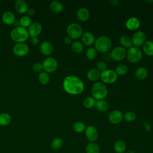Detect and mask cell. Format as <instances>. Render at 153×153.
I'll use <instances>...</instances> for the list:
<instances>
[{
    "label": "cell",
    "mask_w": 153,
    "mask_h": 153,
    "mask_svg": "<svg viewBox=\"0 0 153 153\" xmlns=\"http://www.w3.org/2000/svg\"><path fill=\"white\" fill-rule=\"evenodd\" d=\"M64 42L67 45L71 44L72 43V39L70 38L69 36H66L64 38Z\"/></svg>",
    "instance_id": "43"
},
{
    "label": "cell",
    "mask_w": 153,
    "mask_h": 153,
    "mask_svg": "<svg viewBox=\"0 0 153 153\" xmlns=\"http://www.w3.org/2000/svg\"><path fill=\"white\" fill-rule=\"evenodd\" d=\"M142 51L138 47L132 46L127 51L126 57L128 61L132 63L139 62L142 58Z\"/></svg>",
    "instance_id": "5"
},
{
    "label": "cell",
    "mask_w": 153,
    "mask_h": 153,
    "mask_svg": "<svg viewBox=\"0 0 153 153\" xmlns=\"http://www.w3.org/2000/svg\"><path fill=\"white\" fill-rule=\"evenodd\" d=\"M19 23H20V26L26 28V27H28L32 24V19L29 16L27 15L23 16L20 18L19 20Z\"/></svg>",
    "instance_id": "35"
},
{
    "label": "cell",
    "mask_w": 153,
    "mask_h": 153,
    "mask_svg": "<svg viewBox=\"0 0 153 153\" xmlns=\"http://www.w3.org/2000/svg\"><path fill=\"white\" fill-rule=\"evenodd\" d=\"M112 41L107 36H100L96 39L94 44V48L98 52L106 53L112 47Z\"/></svg>",
    "instance_id": "4"
},
{
    "label": "cell",
    "mask_w": 153,
    "mask_h": 153,
    "mask_svg": "<svg viewBox=\"0 0 153 153\" xmlns=\"http://www.w3.org/2000/svg\"><path fill=\"white\" fill-rule=\"evenodd\" d=\"M32 69L35 72H41L43 70V66L42 63H41L39 62H36L33 64L32 66Z\"/></svg>",
    "instance_id": "40"
},
{
    "label": "cell",
    "mask_w": 153,
    "mask_h": 153,
    "mask_svg": "<svg viewBox=\"0 0 153 153\" xmlns=\"http://www.w3.org/2000/svg\"><path fill=\"white\" fill-rule=\"evenodd\" d=\"M84 132L87 139L90 142H95L98 139V131L93 126H88L86 127Z\"/></svg>",
    "instance_id": "12"
},
{
    "label": "cell",
    "mask_w": 153,
    "mask_h": 153,
    "mask_svg": "<svg viewBox=\"0 0 153 153\" xmlns=\"http://www.w3.org/2000/svg\"><path fill=\"white\" fill-rule=\"evenodd\" d=\"M14 8L17 12L20 14L26 13L28 6L27 2L24 0H17L14 2Z\"/></svg>",
    "instance_id": "19"
},
{
    "label": "cell",
    "mask_w": 153,
    "mask_h": 153,
    "mask_svg": "<svg viewBox=\"0 0 153 153\" xmlns=\"http://www.w3.org/2000/svg\"><path fill=\"white\" fill-rule=\"evenodd\" d=\"M41 53L44 56H50L53 51V46L49 41L42 42L39 46Z\"/></svg>",
    "instance_id": "17"
},
{
    "label": "cell",
    "mask_w": 153,
    "mask_h": 153,
    "mask_svg": "<svg viewBox=\"0 0 153 153\" xmlns=\"http://www.w3.org/2000/svg\"><path fill=\"white\" fill-rule=\"evenodd\" d=\"M110 55L114 61H121L126 57L127 50L121 46H117L112 49Z\"/></svg>",
    "instance_id": "9"
},
{
    "label": "cell",
    "mask_w": 153,
    "mask_h": 153,
    "mask_svg": "<svg viewBox=\"0 0 153 153\" xmlns=\"http://www.w3.org/2000/svg\"><path fill=\"white\" fill-rule=\"evenodd\" d=\"M115 71L116 74H117V75L123 76L128 72V66L127 65H124V64H121V65H118L116 67Z\"/></svg>",
    "instance_id": "37"
},
{
    "label": "cell",
    "mask_w": 153,
    "mask_h": 153,
    "mask_svg": "<svg viewBox=\"0 0 153 153\" xmlns=\"http://www.w3.org/2000/svg\"><path fill=\"white\" fill-rule=\"evenodd\" d=\"M68 36L72 39H78L81 37L83 33V30L80 25L76 23L69 24L66 29Z\"/></svg>",
    "instance_id": "6"
},
{
    "label": "cell",
    "mask_w": 153,
    "mask_h": 153,
    "mask_svg": "<svg viewBox=\"0 0 153 153\" xmlns=\"http://www.w3.org/2000/svg\"><path fill=\"white\" fill-rule=\"evenodd\" d=\"M30 42L32 45H36L38 44L39 42V39L37 36H35V37H30Z\"/></svg>",
    "instance_id": "41"
},
{
    "label": "cell",
    "mask_w": 153,
    "mask_h": 153,
    "mask_svg": "<svg viewBox=\"0 0 153 153\" xmlns=\"http://www.w3.org/2000/svg\"><path fill=\"white\" fill-rule=\"evenodd\" d=\"M50 76L49 74L46 72H41L38 75V81L39 82L42 84L45 85L47 84L50 81Z\"/></svg>",
    "instance_id": "32"
},
{
    "label": "cell",
    "mask_w": 153,
    "mask_h": 153,
    "mask_svg": "<svg viewBox=\"0 0 153 153\" xmlns=\"http://www.w3.org/2000/svg\"><path fill=\"white\" fill-rule=\"evenodd\" d=\"M99 72H102L106 69H107V65L106 63L103 61H100L97 64V68H96Z\"/></svg>",
    "instance_id": "39"
},
{
    "label": "cell",
    "mask_w": 153,
    "mask_h": 153,
    "mask_svg": "<svg viewBox=\"0 0 153 153\" xmlns=\"http://www.w3.org/2000/svg\"><path fill=\"white\" fill-rule=\"evenodd\" d=\"M87 78L89 81L96 82V81L100 78V72L96 68L91 69L87 74Z\"/></svg>",
    "instance_id": "21"
},
{
    "label": "cell",
    "mask_w": 153,
    "mask_h": 153,
    "mask_svg": "<svg viewBox=\"0 0 153 153\" xmlns=\"http://www.w3.org/2000/svg\"><path fill=\"white\" fill-rule=\"evenodd\" d=\"M26 13H27V16H28L30 17L31 16H33L35 15V10L33 8H29L27 9Z\"/></svg>",
    "instance_id": "42"
},
{
    "label": "cell",
    "mask_w": 153,
    "mask_h": 153,
    "mask_svg": "<svg viewBox=\"0 0 153 153\" xmlns=\"http://www.w3.org/2000/svg\"><path fill=\"white\" fill-rule=\"evenodd\" d=\"M50 10L54 13H60L63 10L62 4L58 1H53L50 4Z\"/></svg>",
    "instance_id": "25"
},
{
    "label": "cell",
    "mask_w": 153,
    "mask_h": 153,
    "mask_svg": "<svg viewBox=\"0 0 153 153\" xmlns=\"http://www.w3.org/2000/svg\"><path fill=\"white\" fill-rule=\"evenodd\" d=\"M63 88L68 94L78 95L84 90V84L82 81L75 75H68L63 81Z\"/></svg>",
    "instance_id": "1"
},
{
    "label": "cell",
    "mask_w": 153,
    "mask_h": 153,
    "mask_svg": "<svg viewBox=\"0 0 153 153\" xmlns=\"http://www.w3.org/2000/svg\"><path fill=\"white\" fill-rule=\"evenodd\" d=\"M96 100L91 96H89V97H85L84 100H83V105L85 108H87V109H90L93 108L95 106V103H96Z\"/></svg>",
    "instance_id": "33"
},
{
    "label": "cell",
    "mask_w": 153,
    "mask_h": 153,
    "mask_svg": "<svg viewBox=\"0 0 153 153\" xmlns=\"http://www.w3.org/2000/svg\"><path fill=\"white\" fill-rule=\"evenodd\" d=\"M98 51L94 47L88 48L85 52V56L89 60H94L97 57Z\"/></svg>",
    "instance_id": "36"
},
{
    "label": "cell",
    "mask_w": 153,
    "mask_h": 153,
    "mask_svg": "<svg viewBox=\"0 0 153 153\" xmlns=\"http://www.w3.org/2000/svg\"><path fill=\"white\" fill-rule=\"evenodd\" d=\"M2 20L3 23L7 25H11L16 22V17L13 13L11 11H6L2 16Z\"/></svg>",
    "instance_id": "18"
},
{
    "label": "cell",
    "mask_w": 153,
    "mask_h": 153,
    "mask_svg": "<svg viewBox=\"0 0 153 153\" xmlns=\"http://www.w3.org/2000/svg\"><path fill=\"white\" fill-rule=\"evenodd\" d=\"M72 50L76 53H81L84 50V45L81 41H75L72 42L71 44Z\"/></svg>",
    "instance_id": "30"
},
{
    "label": "cell",
    "mask_w": 153,
    "mask_h": 153,
    "mask_svg": "<svg viewBox=\"0 0 153 153\" xmlns=\"http://www.w3.org/2000/svg\"><path fill=\"white\" fill-rule=\"evenodd\" d=\"M11 38L17 43H22L25 42L28 37L29 33L27 29L22 26L14 27L10 33Z\"/></svg>",
    "instance_id": "3"
},
{
    "label": "cell",
    "mask_w": 153,
    "mask_h": 153,
    "mask_svg": "<svg viewBox=\"0 0 153 153\" xmlns=\"http://www.w3.org/2000/svg\"><path fill=\"white\" fill-rule=\"evenodd\" d=\"M146 41V35L145 33L140 30L135 32L131 38L133 45L138 48L142 46Z\"/></svg>",
    "instance_id": "10"
},
{
    "label": "cell",
    "mask_w": 153,
    "mask_h": 153,
    "mask_svg": "<svg viewBox=\"0 0 153 153\" xmlns=\"http://www.w3.org/2000/svg\"><path fill=\"white\" fill-rule=\"evenodd\" d=\"M136 118V115L134 112L127 111L123 114V119L127 122H133Z\"/></svg>",
    "instance_id": "38"
},
{
    "label": "cell",
    "mask_w": 153,
    "mask_h": 153,
    "mask_svg": "<svg viewBox=\"0 0 153 153\" xmlns=\"http://www.w3.org/2000/svg\"><path fill=\"white\" fill-rule=\"evenodd\" d=\"M111 4L113 6H117L119 4V1L118 0H111Z\"/></svg>",
    "instance_id": "45"
},
{
    "label": "cell",
    "mask_w": 153,
    "mask_h": 153,
    "mask_svg": "<svg viewBox=\"0 0 153 153\" xmlns=\"http://www.w3.org/2000/svg\"><path fill=\"white\" fill-rule=\"evenodd\" d=\"M140 26V20L136 17L128 18L126 22V27L130 30H136Z\"/></svg>",
    "instance_id": "16"
},
{
    "label": "cell",
    "mask_w": 153,
    "mask_h": 153,
    "mask_svg": "<svg viewBox=\"0 0 153 153\" xmlns=\"http://www.w3.org/2000/svg\"><path fill=\"white\" fill-rule=\"evenodd\" d=\"M72 128L74 131L76 133H81L85 131L86 126L84 123L81 121H76L73 124Z\"/></svg>",
    "instance_id": "34"
},
{
    "label": "cell",
    "mask_w": 153,
    "mask_h": 153,
    "mask_svg": "<svg viewBox=\"0 0 153 153\" xmlns=\"http://www.w3.org/2000/svg\"><path fill=\"white\" fill-rule=\"evenodd\" d=\"M43 69L45 72L48 73H52L56 71L58 68V62L56 59L52 57H48L46 58L43 63Z\"/></svg>",
    "instance_id": "8"
},
{
    "label": "cell",
    "mask_w": 153,
    "mask_h": 153,
    "mask_svg": "<svg viewBox=\"0 0 153 153\" xmlns=\"http://www.w3.org/2000/svg\"><path fill=\"white\" fill-rule=\"evenodd\" d=\"M120 43L121 46L126 49H128L133 46L131 38L127 35H123L120 37Z\"/></svg>",
    "instance_id": "22"
},
{
    "label": "cell",
    "mask_w": 153,
    "mask_h": 153,
    "mask_svg": "<svg viewBox=\"0 0 153 153\" xmlns=\"http://www.w3.org/2000/svg\"><path fill=\"white\" fill-rule=\"evenodd\" d=\"M108 93V88L102 82H96L92 85L91 95L96 100L105 99Z\"/></svg>",
    "instance_id": "2"
},
{
    "label": "cell",
    "mask_w": 153,
    "mask_h": 153,
    "mask_svg": "<svg viewBox=\"0 0 153 153\" xmlns=\"http://www.w3.org/2000/svg\"><path fill=\"white\" fill-rule=\"evenodd\" d=\"M81 42L86 46H91L95 42L96 38L93 33L90 32H83L81 37Z\"/></svg>",
    "instance_id": "15"
},
{
    "label": "cell",
    "mask_w": 153,
    "mask_h": 153,
    "mask_svg": "<svg viewBox=\"0 0 153 153\" xmlns=\"http://www.w3.org/2000/svg\"><path fill=\"white\" fill-rule=\"evenodd\" d=\"M146 2H149V3H151V4L153 3V1H147Z\"/></svg>",
    "instance_id": "47"
},
{
    "label": "cell",
    "mask_w": 153,
    "mask_h": 153,
    "mask_svg": "<svg viewBox=\"0 0 153 153\" xmlns=\"http://www.w3.org/2000/svg\"><path fill=\"white\" fill-rule=\"evenodd\" d=\"M148 76V70L145 67H139L135 71V77L139 81L144 80Z\"/></svg>",
    "instance_id": "26"
},
{
    "label": "cell",
    "mask_w": 153,
    "mask_h": 153,
    "mask_svg": "<svg viewBox=\"0 0 153 153\" xmlns=\"http://www.w3.org/2000/svg\"><path fill=\"white\" fill-rule=\"evenodd\" d=\"M63 140L60 137L54 138L51 143V148L54 151L60 149L63 146Z\"/></svg>",
    "instance_id": "31"
},
{
    "label": "cell",
    "mask_w": 153,
    "mask_h": 153,
    "mask_svg": "<svg viewBox=\"0 0 153 153\" xmlns=\"http://www.w3.org/2000/svg\"><path fill=\"white\" fill-rule=\"evenodd\" d=\"M144 127H145V129L147 131H149L150 130H151V126H150V125H149L148 123H146V122L144 123Z\"/></svg>",
    "instance_id": "44"
},
{
    "label": "cell",
    "mask_w": 153,
    "mask_h": 153,
    "mask_svg": "<svg viewBox=\"0 0 153 153\" xmlns=\"http://www.w3.org/2000/svg\"><path fill=\"white\" fill-rule=\"evenodd\" d=\"M27 31L29 36L30 37L38 36L42 32V25L38 22H33L28 27Z\"/></svg>",
    "instance_id": "14"
},
{
    "label": "cell",
    "mask_w": 153,
    "mask_h": 153,
    "mask_svg": "<svg viewBox=\"0 0 153 153\" xmlns=\"http://www.w3.org/2000/svg\"><path fill=\"white\" fill-rule=\"evenodd\" d=\"M126 149L127 145L123 140H118L114 144V150L116 153H124L126 151Z\"/></svg>",
    "instance_id": "23"
},
{
    "label": "cell",
    "mask_w": 153,
    "mask_h": 153,
    "mask_svg": "<svg viewBox=\"0 0 153 153\" xmlns=\"http://www.w3.org/2000/svg\"><path fill=\"white\" fill-rule=\"evenodd\" d=\"M142 51L148 56H153V41H146L142 45Z\"/></svg>",
    "instance_id": "24"
},
{
    "label": "cell",
    "mask_w": 153,
    "mask_h": 153,
    "mask_svg": "<svg viewBox=\"0 0 153 153\" xmlns=\"http://www.w3.org/2000/svg\"><path fill=\"white\" fill-rule=\"evenodd\" d=\"M11 121L10 115L6 112L0 114V126H6L8 125Z\"/></svg>",
    "instance_id": "29"
},
{
    "label": "cell",
    "mask_w": 153,
    "mask_h": 153,
    "mask_svg": "<svg viewBox=\"0 0 153 153\" xmlns=\"http://www.w3.org/2000/svg\"><path fill=\"white\" fill-rule=\"evenodd\" d=\"M76 17L81 22H86L90 17V12L85 7L78 9L76 13Z\"/></svg>",
    "instance_id": "20"
},
{
    "label": "cell",
    "mask_w": 153,
    "mask_h": 153,
    "mask_svg": "<svg viewBox=\"0 0 153 153\" xmlns=\"http://www.w3.org/2000/svg\"><path fill=\"white\" fill-rule=\"evenodd\" d=\"M29 48L28 45L24 43H16L13 47L14 54L18 57H23L27 55L29 53Z\"/></svg>",
    "instance_id": "11"
},
{
    "label": "cell",
    "mask_w": 153,
    "mask_h": 153,
    "mask_svg": "<svg viewBox=\"0 0 153 153\" xmlns=\"http://www.w3.org/2000/svg\"><path fill=\"white\" fill-rule=\"evenodd\" d=\"M94 107L100 112H106L109 108V103L105 99L96 101Z\"/></svg>",
    "instance_id": "27"
},
{
    "label": "cell",
    "mask_w": 153,
    "mask_h": 153,
    "mask_svg": "<svg viewBox=\"0 0 153 153\" xmlns=\"http://www.w3.org/2000/svg\"><path fill=\"white\" fill-rule=\"evenodd\" d=\"M86 153H100V148L96 142H89L85 146Z\"/></svg>",
    "instance_id": "28"
},
{
    "label": "cell",
    "mask_w": 153,
    "mask_h": 153,
    "mask_svg": "<svg viewBox=\"0 0 153 153\" xmlns=\"http://www.w3.org/2000/svg\"><path fill=\"white\" fill-rule=\"evenodd\" d=\"M125 152H126V153H135L134 151H133V150H127V151H126Z\"/></svg>",
    "instance_id": "46"
},
{
    "label": "cell",
    "mask_w": 153,
    "mask_h": 153,
    "mask_svg": "<svg viewBox=\"0 0 153 153\" xmlns=\"http://www.w3.org/2000/svg\"><path fill=\"white\" fill-rule=\"evenodd\" d=\"M117 78L118 75L114 70L107 69L100 72V79L104 84H113L117 80Z\"/></svg>",
    "instance_id": "7"
},
{
    "label": "cell",
    "mask_w": 153,
    "mask_h": 153,
    "mask_svg": "<svg viewBox=\"0 0 153 153\" xmlns=\"http://www.w3.org/2000/svg\"><path fill=\"white\" fill-rule=\"evenodd\" d=\"M123 120V114L119 110L111 111L108 115V120L112 124H118Z\"/></svg>",
    "instance_id": "13"
}]
</instances>
